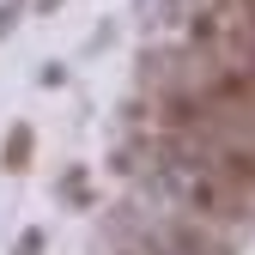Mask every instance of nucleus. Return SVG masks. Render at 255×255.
<instances>
[{"label":"nucleus","instance_id":"obj_1","mask_svg":"<svg viewBox=\"0 0 255 255\" xmlns=\"http://www.w3.org/2000/svg\"><path fill=\"white\" fill-rule=\"evenodd\" d=\"M188 207H195L201 219H213V225H243L249 219V195L237 182L213 176V170H195V182H188Z\"/></svg>","mask_w":255,"mask_h":255},{"label":"nucleus","instance_id":"obj_2","mask_svg":"<svg viewBox=\"0 0 255 255\" xmlns=\"http://www.w3.org/2000/svg\"><path fill=\"white\" fill-rule=\"evenodd\" d=\"M164 122L176 128V134H201L207 128V98H188V91L164 98Z\"/></svg>","mask_w":255,"mask_h":255},{"label":"nucleus","instance_id":"obj_3","mask_svg":"<svg viewBox=\"0 0 255 255\" xmlns=\"http://www.w3.org/2000/svg\"><path fill=\"white\" fill-rule=\"evenodd\" d=\"M30 146H37V134H30V128H12V134H6V158H0V164H6V170H24V164H30Z\"/></svg>","mask_w":255,"mask_h":255},{"label":"nucleus","instance_id":"obj_4","mask_svg":"<svg viewBox=\"0 0 255 255\" xmlns=\"http://www.w3.org/2000/svg\"><path fill=\"white\" fill-rule=\"evenodd\" d=\"M43 243H49V237H43V231H37V225H30V231H24V237H18V249H12V255H43Z\"/></svg>","mask_w":255,"mask_h":255}]
</instances>
